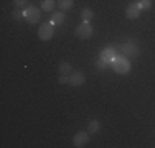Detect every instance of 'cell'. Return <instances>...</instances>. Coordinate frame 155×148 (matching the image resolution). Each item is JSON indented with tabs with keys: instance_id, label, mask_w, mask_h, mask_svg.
I'll use <instances>...</instances> for the list:
<instances>
[{
	"instance_id": "obj_3",
	"label": "cell",
	"mask_w": 155,
	"mask_h": 148,
	"mask_svg": "<svg viewBox=\"0 0 155 148\" xmlns=\"http://www.w3.org/2000/svg\"><path fill=\"white\" fill-rule=\"evenodd\" d=\"M23 20L30 25H35L40 20V8L36 5H28L27 8H23Z\"/></svg>"
},
{
	"instance_id": "obj_14",
	"label": "cell",
	"mask_w": 155,
	"mask_h": 148,
	"mask_svg": "<svg viewBox=\"0 0 155 148\" xmlns=\"http://www.w3.org/2000/svg\"><path fill=\"white\" fill-rule=\"evenodd\" d=\"M63 20H64V13H63V12H54L50 21H51V23H54V25H58V23H63Z\"/></svg>"
},
{
	"instance_id": "obj_17",
	"label": "cell",
	"mask_w": 155,
	"mask_h": 148,
	"mask_svg": "<svg viewBox=\"0 0 155 148\" xmlns=\"http://www.w3.org/2000/svg\"><path fill=\"white\" fill-rule=\"evenodd\" d=\"M140 7H142V10H149L150 7H152V2L150 0H140Z\"/></svg>"
},
{
	"instance_id": "obj_10",
	"label": "cell",
	"mask_w": 155,
	"mask_h": 148,
	"mask_svg": "<svg viewBox=\"0 0 155 148\" xmlns=\"http://www.w3.org/2000/svg\"><path fill=\"white\" fill-rule=\"evenodd\" d=\"M56 3H58L56 0H41V10H45V12H53Z\"/></svg>"
},
{
	"instance_id": "obj_18",
	"label": "cell",
	"mask_w": 155,
	"mask_h": 148,
	"mask_svg": "<svg viewBox=\"0 0 155 148\" xmlns=\"http://www.w3.org/2000/svg\"><path fill=\"white\" fill-rule=\"evenodd\" d=\"M107 66H109V63H107V61H104L102 58H99V59H97V69H106Z\"/></svg>"
},
{
	"instance_id": "obj_4",
	"label": "cell",
	"mask_w": 155,
	"mask_h": 148,
	"mask_svg": "<svg viewBox=\"0 0 155 148\" xmlns=\"http://www.w3.org/2000/svg\"><path fill=\"white\" fill-rule=\"evenodd\" d=\"M53 35H54V23H51V21H45V23L38 28V38L41 40V41L51 40Z\"/></svg>"
},
{
	"instance_id": "obj_6",
	"label": "cell",
	"mask_w": 155,
	"mask_h": 148,
	"mask_svg": "<svg viewBox=\"0 0 155 148\" xmlns=\"http://www.w3.org/2000/svg\"><path fill=\"white\" fill-rule=\"evenodd\" d=\"M140 13H142L140 3H129L127 8H125V17H127L129 20H137L140 17Z\"/></svg>"
},
{
	"instance_id": "obj_20",
	"label": "cell",
	"mask_w": 155,
	"mask_h": 148,
	"mask_svg": "<svg viewBox=\"0 0 155 148\" xmlns=\"http://www.w3.org/2000/svg\"><path fill=\"white\" fill-rule=\"evenodd\" d=\"M58 82H60V84H69V77L60 74V79H58Z\"/></svg>"
},
{
	"instance_id": "obj_8",
	"label": "cell",
	"mask_w": 155,
	"mask_h": 148,
	"mask_svg": "<svg viewBox=\"0 0 155 148\" xmlns=\"http://www.w3.org/2000/svg\"><path fill=\"white\" fill-rule=\"evenodd\" d=\"M87 142H89V133L87 132H76V135L73 137V143H74V146H78V148L84 146Z\"/></svg>"
},
{
	"instance_id": "obj_2",
	"label": "cell",
	"mask_w": 155,
	"mask_h": 148,
	"mask_svg": "<svg viewBox=\"0 0 155 148\" xmlns=\"http://www.w3.org/2000/svg\"><path fill=\"white\" fill-rule=\"evenodd\" d=\"M117 51H119V54H122V56H129V58H137L139 56V46L135 41H132V40H129L127 43H122L117 46Z\"/></svg>"
},
{
	"instance_id": "obj_5",
	"label": "cell",
	"mask_w": 155,
	"mask_h": 148,
	"mask_svg": "<svg viewBox=\"0 0 155 148\" xmlns=\"http://www.w3.org/2000/svg\"><path fill=\"white\" fill-rule=\"evenodd\" d=\"M76 36L79 40H89L91 36H93V27H91V23L83 21V23L76 28Z\"/></svg>"
},
{
	"instance_id": "obj_11",
	"label": "cell",
	"mask_w": 155,
	"mask_h": 148,
	"mask_svg": "<svg viewBox=\"0 0 155 148\" xmlns=\"http://www.w3.org/2000/svg\"><path fill=\"white\" fill-rule=\"evenodd\" d=\"M58 5H60L61 12H66V10L73 8V5H74V0H58Z\"/></svg>"
},
{
	"instance_id": "obj_1",
	"label": "cell",
	"mask_w": 155,
	"mask_h": 148,
	"mask_svg": "<svg viewBox=\"0 0 155 148\" xmlns=\"http://www.w3.org/2000/svg\"><path fill=\"white\" fill-rule=\"evenodd\" d=\"M110 66H112V69L117 74H127L129 71H130V61H129L125 56H122V54H117V56L112 59Z\"/></svg>"
},
{
	"instance_id": "obj_9",
	"label": "cell",
	"mask_w": 155,
	"mask_h": 148,
	"mask_svg": "<svg viewBox=\"0 0 155 148\" xmlns=\"http://www.w3.org/2000/svg\"><path fill=\"white\" fill-rule=\"evenodd\" d=\"M84 81H86V77H84V74L81 71H74V72H71V76H69V84L74 86V87L76 86H83Z\"/></svg>"
},
{
	"instance_id": "obj_12",
	"label": "cell",
	"mask_w": 155,
	"mask_h": 148,
	"mask_svg": "<svg viewBox=\"0 0 155 148\" xmlns=\"http://www.w3.org/2000/svg\"><path fill=\"white\" fill-rule=\"evenodd\" d=\"M58 69H60V74H63V76H68L69 72H73V66L69 63H61Z\"/></svg>"
},
{
	"instance_id": "obj_19",
	"label": "cell",
	"mask_w": 155,
	"mask_h": 148,
	"mask_svg": "<svg viewBox=\"0 0 155 148\" xmlns=\"http://www.w3.org/2000/svg\"><path fill=\"white\" fill-rule=\"evenodd\" d=\"M12 18H13V20H21V18H23V12H20V10L12 12Z\"/></svg>"
},
{
	"instance_id": "obj_16",
	"label": "cell",
	"mask_w": 155,
	"mask_h": 148,
	"mask_svg": "<svg viewBox=\"0 0 155 148\" xmlns=\"http://www.w3.org/2000/svg\"><path fill=\"white\" fill-rule=\"evenodd\" d=\"M13 3L18 8H27L28 7V0H13Z\"/></svg>"
},
{
	"instance_id": "obj_13",
	"label": "cell",
	"mask_w": 155,
	"mask_h": 148,
	"mask_svg": "<svg viewBox=\"0 0 155 148\" xmlns=\"http://www.w3.org/2000/svg\"><path fill=\"white\" fill-rule=\"evenodd\" d=\"M99 128H101V122L99 120H91L89 125H87V132L89 133H97Z\"/></svg>"
},
{
	"instance_id": "obj_15",
	"label": "cell",
	"mask_w": 155,
	"mask_h": 148,
	"mask_svg": "<svg viewBox=\"0 0 155 148\" xmlns=\"http://www.w3.org/2000/svg\"><path fill=\"white\" fill-rule=\"evenodd\" d=\"M93 15H94V12L91 8H84L83 13H81V18H83V21H87V23H89L91 18H93Z\"/></svg>"
},
{
	"instance_id": "obj_7",
	"label": "cell",
	"mask_w": 155,
	"mask_h": 148,
	"mask_svg": "<svg viewBox=\"0 0 155 148\" xmlns=\"http://www.w3.org/2000/svg\"><path fill=\"white\" fill-rule=\"evenodd\" d=\"M117 54H119L117 48H116V46H112V44H109V46H106L104 50L101 51V56H99V58H102L104 61H107L109 64H110V63H112V59L116 58Z\"/></svg>"
}]
</instances>
